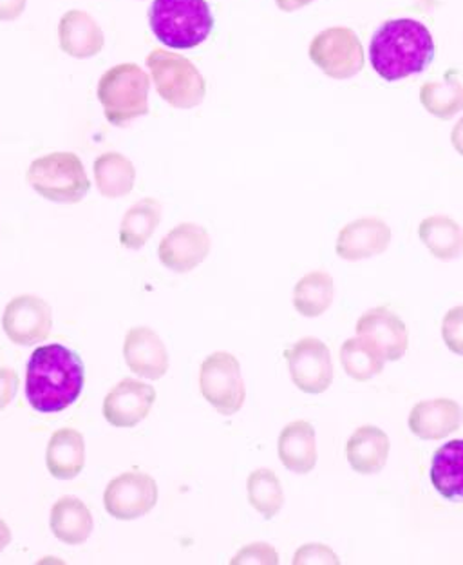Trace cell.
I'll list each match as a JSON object with an SVG mask.
<instances>
[{"mask_svg":"<svg viewBox=\"0 0 463 565\" xmlns=\"http://www.w3.org/2000/svg\"><path fill=\"white\" fill-rule=\"evenodd\" d=\"M86 370L80 355L64 344H44L31 353L25 397L39 414H58L80 397Z\"/></svg>","mask_w":463,"mask_h":565,"instance_id":"obj_1","label":"cell"},{"mask_svg":"<svg viewBox=\"0 0 463 565\" xmlns=\"http://www.w3.org/2000/svg\"><path fill=\"white\" fill-rule=\"evenodd\" d=\"M434 39L422 22L395 19L384 22L369 44L373 70L386 82L418 75L434 58Z\"/></svg>","mask_w":463,"mask_h":565,"instance_id":"obj_2","label":"cell"},{"mask_svg":"<svg viewBox=\"0 0 463 565\" xmlns=\"http://www.w3.org/2000/svg\"><path fill=\"white\" fill-rule=\"evenodd\" d=\"M149 24L163 46L192 50L207 41L214 17L207 0H152Z\"/></svg>","mask_w":463,"mask_h":565,"instance_id":"obj_3","label":"cell"},{"mask_svg":"<svg viewBox=\"0 0 463 565\" xmlns=\"http://www.w3.org/2000/svg\"><path fill=\"white\" fill-rule=\"evenodd\" d=\"M151 78L137 64H118L106 71L98 82V100L106 120L115 127H126L132 120L149 115Z\"/></svg>","mask_w":463,"mask_h":565,"instance_id":"obj_4","label":"cell"},{"mask_svg":"<svg viewBox=\"0 0 463 565\" xmlns=\"http://www.w3.org/2000/svg\"><path fill=\"white\" fill-rule=\"evenodd\" d=\"M25 182L47 202L80 203L91 189L86 169L75 152H51L36 158L25 172Z\"/></svg>","mask_w":463,"mask_h":565,"instance_id":"obj_5","label":"cell"},{"mask_svg":"<svg viewBox=\"0 0 463 565\" xmlns=\"http://www.w3.org/2000/svg\"><path fill=\"white\" fill-rule=\"evenodd\" d=\"M146 62L158 95L162 96L169 106L192 109L205 100L207 82L185 56L165 50H154L147 56Z\"/></svg>","mask_w":463,"mask_h":565,"instance_id":"obj_6","label":"cell"},{"mask_svg":"<svg viewBox=\"0 0 463 565\" xmlns=\"http://www.w3.org/2000/svg\"><path fill=\"white\" fill-rule=\"evenodd\" d=\"M200 388L203 397L217 409V414L225 417L237 414L247 399L241 366L228 352L212 353L203 361Z\"/></svg>","mask_w":463,"mask_h":565,"instance_id":"obj_7","label":"cell"},{"mask_svg":"<svg viewBox=\"0 0 463 565\" xmlns=\"http://www.w3.org/2000/svg\"><path fill=\"white\" fill-rule=\"evenodd\" d=\"M310 58L330 78L347 81L363 71V42L349 28H327L310 44Z\"/></svg>","mask_w":463,"mask_h":565,"instance_id":"obj_8","label":"cell"},{"mask_svg":"<svg viewBox=\"0 0 463 565\" xmlns=\"http://www.w3.org/2000/svg\"><path fill=\"white\" fill-rule=\"evenodd\" d=\"M158 502V484L151 475L127 471L109 482L104 493L106 511L116 520H137Z\"/></svg>","mask_w":463,"mask_h":565,"instance_id":"obj_9","label":"cell"},{"mask_svg":"<svg viewBox=\"0 0 463 565\" xmlns=\"http://www.w3.org/2000/svg\"><path fill=\"white\" fill-rule=\"evenodd\" d=\"M292 381L304 394H324L333 383L332 353L317 338H304L287 352Z\"/></svg>","mask_w":463,"mask_h":565,"instance_id":"obj_10","label":"cell"},{"mask_svg":"<svg viewBox=\"0 0 463 565\" xmlns=\"http://www.w3.org/2000/svg\"><path fill=\"white\" fill-rule=\"evenodd\" d=\"M2 329L11 343L19 347H33L44 343L53 329V310L36 296H17L6 305Z\"/></svg>","mask_w":463,"mask_h":565,"instance_id":"obj_11","label":"cell"},{"mask_svg":"<svg viewBox=\"0 0 463 565\" xmlns=\"http://www.w3.org/2000/svg\"><path fill=\"white\" fill-rule=\"evenodd\" d=\"M211 234L196 223H182L163 237L158 256L172 273H191L211 254Z\"/></svg>","mask_w":463,"mask_h":565,"instance_id":"obj_12","label":"cell"},{"mask_svg":"<svg viewBox=\"0 0 463 565\" xmlns=\"http://www.w3.org/2000/svg\"><path fill=\"white\" fill-rule=\"evenodd\" d=\"M157 401V390L137 379H123L106 395L104 417L115 428H134Z\"/></svg>","mask_w":463,"mask_h":565,"instance_id":"obj_13","label":"cell"},{"mask_svg":"<svg viewBox=\"0 0 463 565\" xmlns=\"http://www.w3.org/2000/svg\"><path fill=\"white\" fill-rule=\"evenodd\" d=\"M391 237V228L380 217H360L338 233L335 250L346 262H363L386 253Z\"/></svg>","mask_w":463,"mask_h":565,"instance_id":"obj_14","label":"cell"},{"mask_svg":"<svg viewBox=\"0 0 463 565\" xmlns=\"http://www.w3.org/2000/svg\"><path fill=\"white\" fill-rule=\"evenodd\" d=\"M123 358L131 372L143 379L158 381L169 370V353L154 330L138 327L127 332Z\"/></svg>","mask_w":463,"mask_h":565,"instance_id":"obj_15","label":"cell"},{"mask_svg":"<svg viewBox=\"0 0 463 565\" xmlns=\"http://www.w3.org/2000/svg\"><path fill=\"white\" fill-rule=\"evenodd\" d=\"M357 335L372 339L383 350L386 361H398L408 352V327L389 308H373L357 321Z\"/></svg>","mask_w":463,"mask_h":565,"instance_id":"obj_16","label":"cell"},{"mask_svg":"<svg viewBox=\"0 0 463 565\" xmlns=\"http://www.w3.org/2000/svg\"><path fill=\"white\" fill-rule=\"evenodd\" d=\"M409 429L423 440L445 439L463 424V408L453 399L418 403L409 414Z\"/></svg>","mask_w":463,"mask_h":565,"instance_id":"obj_17","label":"cell"},{"mask_svg":"<svg viewBox=\"0 0 463 565\" xmlns=\"http://www.w3.org/2000/svg\"><path fill=\"white\" fill-rule=\"evenodd\" d=\"M58 41L64 53L80 61L98 55L106 44L100 24L82 10H71L62 17Z\"/></svg>","mask_w":463,"mask_h":565,"instance_id":"obj_18","label":"cell"},{"mask_svg":"<svg viewBox=\"0 0 463 565\" xmlns=\"http://www.w3.org/2000/svg\"><path fill=\"white\" fill-rule=\"evenodd\" d=\"M279 459L292 473L306 475L317 465L315 428L306 420L288 424L279 435Z\"/></svg>","mask_w":463,"mask_h":565,"instance_id":"obj_19","label":"cell"},{"mask_svg":"<svg viewBox=\"0 0 463 565\" xmlns=\"http://www.w3.org/2000/svg\"><path fill=\"white\" fill-rule=\"evenodd\" d=\"M389 437L377 426L355 429L346 445V459L353 471L375 475L384 470L389 457Z\"/></svg>","mask_w":463,"mask_h":565,"instance_id":"obj_20","label":"cell"},{"mask_svg":"<svg viewBox=\"0 0 463 565\" xmlns=\"http://www.w3.org/2000/svg\"><path fill=\"white\" fill-rule=\"evenodd\" d=\"M50 525L58 541L67 545H80L89 541L95 530V520L80 499L62 497L51 510Z\"/></svg>","mask_w":463,"mask_h":565,"instance_id":"obj_21","label":"cell"},{"mask_svg":"<svg viewBox=\"0 0 463 565\" xmlns=\"http://www.w3.org/2000/svg\"><path fill=\"white\" fill-rule=\"evenodd\" d=\"M46 465L55 479H76L86 466L84 435L71 428L55 431L47 445Z\"/></svg>","mask_w":463,"mask_h":565,"instance_id":"obj_22","label":"cell"},{"mask_svg":"<svg viewBox=\"0 0 463 565\" xmlns=\"http://www.w3.org/2000/svg\"><path fill=\"white\" fill-rule=\"evenodd\" d=\"M418 236L434 258L451 262L463 256V228L453 217L443 214L426 217L418 227Z\"/></svg>","mask_w":463,"mask_h":565,"instance_id":"obj_23","label":"cell"},{"mask_svg":"<svg viewBox=\"0 0 463 565\" xmlns=\"http://www.w3.org/2000/svg\"><path fill=\"white\" fill-rule=\"evenodd\" d=\"M431 482L443 499H463V439L451 440L434 454Z\"/></svg>","mask_w":463,"mask_h":565,"instance_id":"obj_24","label":"cell"},{"mask_svg":"<svg viewBox=\"0 0 463 565\" xmlns=\"http://www.w3.org/2000/svg\"><path fill=\"white\" fill-rule=\"evenodd\" d=\"M95 182L101 196L123 198L134 189L137 169L120 152H104L95 160Z\"/></svg>","mask_w":463,"mask_h":565,"instance_id":"obj_25","label":"cell"},{"mask_svg":"<svg viewBox=\"0 0 463 565\" xmlns=\"http://www.w3.org/2000/svg\"><path fill=\"white\" fill-rule=\"evenodd\" d=\"M160 222H162L160 202L154 198H143L140 202L134 203L121 220V245L131 250H140L151 239Z\"/></svg>","mask_w":463,"mask_h":565,"instance_id":"obj_26","label":"cell"},{"mask_svg":"<svg viewBox=\"0 0 463 565\" xmlns=\"http://www.w3.org/2000/svg\"><path fill=\"white\" fill-rule=\"evenodd\" d=\"M335 298V282L323 270H313L299 279L293 288V307L304 318H319L332 307Z\"/></svg>","mask_w":463,"mask_h":565,"instance_id":"obj_27","label":"cell"},{"mask_svg":"<svg viewBox=\"0 0 463 565\" xmlns=\"http://www.w3.org/2000/svg\"><path fill=\"white\" fill-rule=\"evenodd\" d=\"M341 363L349 377L355 381H369L375 375L383 374L386 355L372 339H347L341 349Z\"/></svg>","mask_w":463,"mask_h":565,"instance_id":"obj_28","label":"cell"},{"mask_svg":"<svg viewBox=\"0 0 463 565\" xmlns=\"http://www.w3.org/2000/svg\"><path fill=\"white\" fill-rule=\"evenodd\" d=\"M420 102L429 115L451 120L463 111V84L453 73H448L442 81L423 84Z\"/></svg>","mask_w":463,"mask_h":565,"instance_id":"obj_29","label":"cell"},{"mask_svg":"<svg viewBox=\"0 0 463 565\" xmlns=\"http://www.w3.org/2000/svg\"><path fill=\"white\" fill-rule=\"evenodd\" d=\"M248 500L254 510L259 511L267 520L278 515L284 505V491L281 480L272 470L261 468L250 473L247 482Z\"/></svg>","mask_w":463,"mask_h":565,"instance_id":"obj_30","label":"cell"},{"mask_svg":"<svg viewBox=\"0 0 463 565\" xmlns=\"http://www.w3.org/2000/svg\"><path fill=\"white\" fill-rule=\"evenodd\" d=\"M443 341L456 355H463V307H454L445 313L442 323Z\"/></svg>","mask_w":463,"mask_h":565,"instance_id":"obj_31","label":"cell"},{"mask_svg":"<svg viewBox=\"0 0 463 565\" xmlns=\"http://www.w3.org/2000/svg\"><path fill=\"white\" fill-rule=\"evenodd\" d=\"M230 564H262V565H276L279 564L278 551L273 550L270 544H257L247 545L232 558Z\"/></svg>","mask_w":463,"mask_h":565,"instance_id":"obj_32","label":"cell"},{"mask_svg":"<svg viewBox=\"0 0 463 565\" xmlns=\"http://www.w3.org/2000/svg\"><path fill=\"white\" fill-rule=\"evenodd\" d=\"M293 564H341L338 556L333 553L327 545L323 544H306L302 545L301 550L293 556Z\"/></svg>","mask_w":463,"mask_h":565,"instance_id":"obj_33","label":"cell"},{"mask_svg":"<svg viewBox=\"0 0 463 565\" xmlns=\"http://www.w3.org/2000/svg\"><path fill=\"white\" fill-rule=\"evenodd\" d=\"M19 390V375L15 370L0 369V412L15 399Z\"/></svg>","mask_w":463,"mask_h":565,"instance_id":"obj_34","label":"cell"},{"mask_svg":"<svg viewBox=\"0 0 463 565\" xmlns=\"http://www.w3.org/2000/svg\"><path fill=\"white\" fill-rule=\"evenodd\" d=\"M28 0H0V22H13L24 13Z\"/></svg>","mask_w":463,"mask_h":565,"instance_id":"obj_35","label":"cell"},{"mask_svg":"<svg viewBox=\"0 0 463 565\" xmlns=\"http://www.w3.org/2000/svg\"><path fill=\"white\" fill-rule=\"evenodd\" d=\"M279 6V10L292 13V11L302 10L304 6L312 4L315 0H276Z\"/></svg>","mask_w":463,"mask_h":565,"instance_id":"obj_36","label":"cell"},{"mask_svg":"<svg viewBox=\"0 0 463 565\" xmlns=\"http://www.w3.org/2000/svg\"><path fill=\"white\" fill-rule=\"evenodd\" d=\"M451 141H453V147L456 149V152L463 157V118H460V120L456 121V126L453 127Z\"/></svg>","mask_w":463,"mask_h":565,"instance_id":"obj_37","label":"cell"},{"mask_svg":"<svg viewBox=\"0 0 463 565\" xmlns=\"http://www.w3.org/2000/svg\"><path fill=\"white\" fill-rule=\"evenodd\" d=\"M11 542V530L6 524L4 520L0 519V553L10 545Z\"/></svg>","mask_w":463,"mask_h":565,"instance_id":"obj_38","label":"cell"}]
</instances>
